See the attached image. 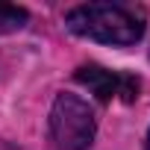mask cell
Returning a JSON list of instances; mask_svg holds the SVG:
<instances>
[{
	"mask_svg": "<svg viewBox=\"0 0 150 150\" xmlns=\"http://www.w3.org/2000/svg\"><path fill=\"white\" fill-rule=\"evenodd\" d=\"M65 27L74 35L127 47L144 35L147 15L135 3H83L65 15Z\"/></svg>",
	"mask_w": 150,
	"mask_h": 150,
	"instance_id": "cell-1",
	"label": "cell"
},
{
	"mask_svg": "<svg viewBox=\"0 0 150 150\" xmlns=\"http://www.w3.org/2000/svg\"><path fill=\"white\" fill-rule=\"evenodd\" d=\"M97 132L91 106L77 94H59L50 109V141L56 150H88Z\"/></svg>",
	"mask_w": 150,
	"mask_h": 150,
	"instance_id": "cell-2",
	"label": "cell"
},
{
	"mask_svg": "<svg viewBox=\"0 0 150 150\" xmlns=\"http://www.w3.org/2000/svg\"><path fill=\"white\" fill-rule=\"evenodd\" d=\"M74 80L80 86H86L103 103H112V100L135 103V97H138V80L132 74L109 71V68H100V65H83L77 74H74Z\"/></svg>",
	"mask_w": 150,
	"mask_h": 150,
	"instance_id": "cell-3",
	"label": "cell"
},
{
	"mask_svg": "<svg viewBox=\"0 0 150 150\" xmlns=\"http://www.w3.org/2000/svg\"><path fill=\"white\" fill-rule=\"evenodd\" d=\"M27 24V12L18 9V6H6V3H0V35L3 33H15Z\"/></svg>",
	"mask_w": 150,
	"mask_h": 150,
	"instance_id": "cell-4",
	"label": "cell"
},
{
	"mask_svg": "<svg viewBox=\"0 0 150 150\" xmlns=\"http://www.w3.org/2000/svg\"><path fill=\"white\" fill-rule=\"evenodd\" d=\"M147 150H150V132H147Z\"/></svg>",
	"mask_w": 150,
	"mask_h": 150,
	"instance_id": "cell-5",
	"label": "cell"
}]
</instances>
